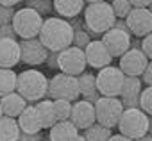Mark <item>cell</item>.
I'll return each instance as SVG.
<instances>
[{
    "label": "cell",
    "mask_w": 152,
    "mask_h": 141,
    "mask_svg": "<svg viewBox=\"0 0 152 141\" xmlns=\"http://www.w3.org/2000/svg\"><path fill=\"white\" fill-rule=\"evenodd\" d=\"M38 38L48 52H61L72 47L73 29L68 20H63L59 16H48L47 20H43V27Z\"/></svg>",
    "instance_id": "obj_1"
},
{
    "label": "cell",
    "mask_w": 152,
    "mask_h": 141,
    "mask_svg": "<svg viewBox=\"0 0 152 141\" xmlns=\"http://www.w3.org/2000/svg\"><path fill=\"white\" fill-rule=\"evenodd\" d=\"M16 93L22 95L25 98V102L29 104H36L39 100H43L48 95V79L43 72L36 68H29L23 70L22 73H18V81H16Z\"/></svg>",
    "instance_id": "obj_2"
},
{
    "label": "cell",
    "mask_w": 152,
    "mask_h": 141,
    "mask_svg": "<svg viewBox=\"0 0 152 141\" xmlns=\"http://www.w3.org/2000/svg\"><path fill=\"white\" fill-rule=\"evenodd\" d=\"M84 16V25L90 34L93 36H102L109 29H113L116 16L111 9L109 2H99V4H88L83 11Z\"/></svg>",
    "instance_id": "obj_3"
},
{
    "label": "cell",
    "mask_w": 152,
    "mask_h": 141,
    "mask_svg": "<svg viewBox=\"0 0 152 141\" xmlns=\"http://www.w3.org/2000/svg\"><path fill=\"white\" fill-rule=\"evenodd\" d=\"M116 129L120 130L118 134L136 141V139L143 137L145 134H148V114L143 113L140 107L124 109Z\"/></svg>",
    "instance_id": "obj_4"
},
{
    "label": "cell",
    "mask_w": 152,
    "mask_h": 141,
    "mask_svg": "<svg viewBox=\"0 0 152 141\" xmlns=\"http://www.w3.org/2000/svg\"><path fill=\"white\" fill-rule=\"evenodd\" d=\"M11 25H13V29H15L18 38L32 39V38L39 36V31L43 27V16H39L31 7H22V9L15 11Z\"/></svg>",
    "instance_id": "obj_5"
},
{
    "label": "cell",
    "mask_w": 152,
    "mask_h": 141,
    "mask_svg": "<svg viewBox=\"0 0 152 141\" xmlns=\"http://www.w3.org/2000/svg\"><path fill=\"white\" fill-rule=\"evenodd\" d=\"M48 97L54 100H68L75 102L79 100V82L77 77H72L66 73H56L52 79H48Z\"/></svg>",
    "instance_id": "obj_6"
},
{
    "label": "cell",
    "mask_w": 152,
    "mask_h": 141,
    "mask_svg": "<svg viewBox=\"0 0 152 141\" xmlns=\"http://www.w3.org/2000/svg\"><path fill=\"white\" fill-rule=\"evenodd\" d=\"M95 118H97V123L107 127V129H113L118 125L120 121V116L124 113V104L120 98H115V97H100L95 104Z\"/></svg>",
    "instance_id": "obj_7"
},
{
    "label": "cell",
    "mask_w": 152,
    "mask_h": 141,
    "mask_svg": "<svg viewBox=\"0 0 152 141\" xmlns=\"http://www.w3.org/2000/svg\"><path fill=\"white\" fill-rule=\"evenodd\" d=\"M124 79L125 75L122 73V70L118 66H106L102 70H99L97 73V89L100 93V97H120L122 86H124Z\"/></svg>",
    "instance_id": "obj_8"
},
{
    "label": "cell",
    "mask_w": 152,
    "mask_h": 141,
    "mask_svg": "<svg viewBox=\"0 0 152 141\" xmlns=\"http://www.w3.org/2000/svg\"><path fill=\"white\" fill-rule=\"evenodd\" d=\"M86 55L84 50L77 47H68L61 52H57V70L61 73L79 77L83 72H86Z\"/></svg>",
    "instance_id": "obj_9"
},
{
    "label": "cell",
    "mask_w": 152,
    "mask_h": 141,
    "mask_svg": "<svg viewBox=\"0 0 152 141\" xmlns=\"http://www.w3.org/2000/svg\"><path fill=\"white\" fill-rule=\"evenodd\" d=\"M147 64H148V57L141 52V47H131L120 57L118 68L122 70V73L125 77H140L141 79Z\"/></svg>",
    "instance_id": "obj_10"
},
{
    "label": "cell",
    "mask_w": 152,
    "mask_h": 141,
    "mask_svg": "<svg viewBox=\"0 0 152 141\" xmlns=\"http://www.w3.org/2000/svg\"><path fill=\"white\" fill-rule=\"evenodd\" d=\"M48 54L50 52L45 48V45L39 41V38L22 39L20 41V63H23V64H27L31 68L45 64Z\"/></svg>",
    "instance_id": "obj_11"
},
{
    "label": "cell",
    "mask_w": 152,
    "mask_h": 141,
    "mask_svg": "<svg viewBox=\"0 0 152 141\" xmlns=\"http://www.w3.org/2000/svg\"><path fill=\"white\" fill-rule=\"evenodd\" d=\"M125 23L129 27L131 36L145 38L152 32V15L147 7H132L129 16L125 18Z\"/></svg>",
    "instance_id": "obj_12"
},
{
    "label": "cell",
    "mask_w": 152,
    "mask_h": 141,
    "mask_svg": "<svg viewBox=\"0 0 152 141\" xmlns=\"http://www.w3.org/2000/svg\"><path fill=\"white\" fill-rule=\"evenodd\" d=\"M100 41L104 43V47L107 48L111 57H122L131 48L132 36L129 32H124V31H118V29H109L106 34H102Z\"/></svg>",
    "instance_id": "obj_13"
},
{
    "label": "cell",
    "mask_w": 152,
    "mask_h": 141,
    "mask_svg": "<svg viewBox=\"0 0 152 141\" xmlns=\"http://www.w3.org/2000/svg\"><path fill=\"white\" fill-rule=\"evenodd\" d=\"M70 121L77 127L79 130H86L88 127H91L93 123H97V118H95V105H93L91 102L83 100V98L75 100V102L72 104Z\"/></svg>",
    "instance_id": "obj_14"
},
{
    "label": "cell",
    "mask_w": 152,
    "mask_h": 141,
    "mask_svg": "<svg viewBox=\"0 0 152 141\" xmlns=\"http://www.w3.org/2000/svg\"><path fill=\"white\" fill-rule=\"evenodd\" d=\"M84 55H86V64L93 70H102L109 66L113 61L111 54L107 52V48L100 39H91L90 45L84 48Z\"/></svg>",
    "instance_id": "obj_15"
},
{
    "label": "cell",
    "mask_w": 152,
    "mask_h": 141,
    "mask_svg": "<svg viewBox=\"0 0 152 141\" xmlns=\"http://www.w3.org/2000/svg\"><path fill=\"white\" fill-rule=\"evenodd\" d=\"M143 89V82L140 77H125L124 79V86L120 91V100L124 104V109H131V107H140V95Z\"/></svg>",
    "instance_id": "obj_16"
},
{
    "label": "cell",
    "mask_w": 152,
    "mask_h": 141,
    "mask_svg": "<svg viewBox=\"0 0 152 141\" xmlns=\"http://www.w3.org/2000/svg\"><path fill=\"white\" fill-rule=\"evenodd\" d=\"M20 63V41L0 38V68H13Z\"/></svg>",
    "instance_id": "obj_17"
},
{
    "label": "cell",
    "mask_w": 152,
    "mask_h": 141,
    "mask_svg": "<svg viewBox=\"0 0 152 141\" xmlns=\"http://www.w3.org/2000/svg\"><path fill=\"white\" fill-rule=\"evenodd\" d=\"M18 121V127L23 134H39L43 125H41V120L38 116V111L34 105H27L23 109V113L16 118Z\"/></svg>",
    "instance_id": "obj_18"
},
{
    "label": "cell",
    "mask_w": 152,
    "mask_h": 141,
    "mask_svg": "<svg viewBox=\"0 0 152 141\" xmlns=\"http://www.w3.org/2000/svg\"><path fill=\"white\" fill-rule=\"evenodd\" d=\"M77 82H79V93H81L83 100L95 104V102L100 98V93H99V89H97V75H95V73H91V72H83V73L77 77Z\"/></svg>",
    "instance_id": "obj_19"
},
{
    "label": "cell",
    "mask_w": 152,
    "mask_h": 141,
    "mask_svg": "<svg viewBox=\"0 0 152 141\" xmlns=\"http://www.w3.org/2000/svg\"><path fill=\"white\" fill-rule=\"evenodd\" d=\"M54 11L63 20H73L84 11V0H52Z\"/></svg>",
    "instance_id": "obj_20"
},
{
    "label": "cell",
    "mask_w": 152,
    "mask_h": 141,
    "mask_svg": "<svg viewBox=\"0 0 152 141\" xmlns=\"http://www.w3.org/2000/svg\"><path fill=\"white\" fill-rule=\"evenodd\" d=\"M0 107H2V113L4 116H9V118H18L23 109L27 107V102L22 95H18L16 91L6 95V97H0Z\"/></svg>",
    "instance_id": "obj_21"
},
{
    "label": "cell",
    "mask_w": 152,
    "mask_h": 141,
    "mask_svg": "<svg viewBox=\"0 0 152 141\" xmlns=\"http://www.w3.org/2000/svg\"><path fill=\"white\" fill-rule=\"evenodd\" d=\"M77 134H79V129L70 120L56 121L54 127L48 129V141H72Z\"/></svg>",
    "instance_id": "obj_22"
},
{
    "label": "cell",
    "mask_w": 152,
    "mask_h": 141,
    "mask_svg": "<svg viewBox=\"0 0 152 141\" xmlns=\"http://www.w3.org/2000/svg\"><path fill=\"white\" fill-rule=\"evenodd\" d=\"M22 130L18 127L16 118L2 116L0 118V141H18Z\"/></svg>",
    "instance_id": "obj_23"
},
{
    "label": "cell",
    "mask_w": 152,
    "mask_h": 141,
    "mask_svg": "<svg viewBox=\"0 0 152 141\" xmlns=\"http://www.w3.org/2000/svg\"><path fill=\"white\" fill-rule=\"evenodd\" d=\"M34 107H36V111H38V116H39V120H41L43 129L54 127V123H56L57 120H56V114H54V104H52V100L43 98V100L36 102Z\"/></svg>",
    "instance_id": "obj_24"
},
{
    "label": "cell",
    "mask_w": 152,
    "mask_h": 141,
    "mask_svg": "<svg viewBox=\"0 0 152 141\" xmlns=\"http://www.w3.org/2000/svg\"><path fill=\"white\" fill-rule=\"evenodd\" d=\"M18 73L13 68H0V97H6L16 91Z\"/></svg>",
    "instance_id": "obj_25"
},
{
    "label": "cell",
    "mask_w": 152,
    "mask_h": 141,
    "mask_svg": "<svg viewBox=\"0 0 152 141\" xmlns=\"http://www.w3.org/2000/svg\"><path fill=\"white\" fill-rule=\"evenodd\" d=\"M83 136L86 141H107L113 134H111V129H107L100 123H93L91 127L83 130Z\"/></svg>",
    "instance_id": "obj_26"
},
{
    "label": "cell",
    "mask_w": 152,
    "mask_h": 141,
    "mask_svg": "<svg viewBox=\"0 0 152 141\" xmlns=\"http://www.w3.org/2000/svg\"><path fill=\"white\" fill-rule=\"evenodd\" d=\"M52 104H54V114H56V120L57 121L70 120L72 102H68V100H52Z\"/></svg>",
    "instance_id": "obj_27"
},
{
    "label": "cell",
    "mask_w": 152,
    "mask_h": 141,
    "mask_svg": "<svg viewBox=\"0 0 152 141\" xmlns=\"http://www.w3.org/2000/svg\"><path fill=\"white\" fill-rule=\"evenodd\" d=\"M25 7L34 9L39 16L50 15V13L54 11V4H52V0H27V2H25Z\"/></svg>",
    "instance_id": "obj_28"
},
{
    "label": "cell",
    "mask_w": 152,
    "mask_h": 141,
    "mask_svg": "<svg viewBox=\"0 0 152 141\" xmlns=\"http://www.w3.org/2000/svg\"><path fill=\"white\" fill-rule=\"evenodd\" d=\"M91 41V34L88 32L86 25L83 29H73V41H72V47H77L81 50H84Z\"/></svg>",
    "instance_id": "obj_29"
},
{
    "label": "cell",
    "mask_w": 152,
    "mask_h": 141,
    "mask_svg": "<svg viewBox=\"0 0 152 141\" xmlns=\"http://www.w3.org/2000/svg\"><path fill=\"white\" fill-rule=\"evenodd\" d=\"M111 9L118 20H125L131 13L132 6L129 4V0H111Z\"/></svg>",
    "instance_id": "obj_30"
},
{
    "label": "cell",
    "mask_w": 152,
    "mask_h": 141,
    "mask_svg": "<svg viewBox=\"0 0 152 141\" xmlns=\"http://www.w3.org/2000/svg\"><path fill=\"white\" fill-rule=\"evenodd\" d=\"M140 109L143 113H147L148 116H152V86H147L141 89L140 95Z\"/></svg>",
    "instance_id": "obj_31"
},
{
    "label": "cell",
    "mask_w": 152,
    "mask_h": 141,
    "mask_svg": "<svg viewBox=\"0 0 152 141\" xmlns=\"http://www.w3.org/2000/svg\"><path fill=\"white\" fill-rule=\"evenodd\" d=\"M13 16H15V11H13V7L0 6V27L11 25V23H13Z\"/></svg>",
    "instance_id": "obj_32"
},
{
    "label": "cell",
    "mask_w": 152,
    "mask_h": 141,
    "mask_svg": "<svg viewBox=\"0 0 152 141\" xmlns=\"http://www.w3.org/2000/svg\"><path fill=\"white\" fill-rule=\"evenodd\" d=\"M141 52L148 57V61H152V32L141 38Z\"/></svg>",
    "instance_id": "obj_33"
},
{
    "label": "cell",
    "mask_w": 152,
    "mask_h": 141,
    "mask_svg": "<svg viewBox=\"0 0 152 141\" xmlns=\"http://www.w3.org/2000/svg\"><path fill=\"white\" fill-rule=\"evenodd\" d=\"M0 38H7V39H18L13 25H6V27H0Z\"/></svg>",
    "instance_id": "obj_34"
},
{
    "label": "cell",
    "mask_w": 152,
    "mask_h": 141,
    "mask_svg": "<svg viewBox=\"0 0 152 141\" xmlns=\"http://www.w3.org/2000/svg\"><path fill=\"white\" fill-rule=\"evenodd\" d=\"M141 82L147 84V86H152V61H148V64L145 68V72L141 75Z\"/></svg>",
    "instance_id": "obj_35"
},
{
    "label": "cell",
    "mask_w": 152,
    "mask_h": 141,
    "mask_svg": "<svg viewBox=\"0 0 152 141\" xmlns=\"http://www.w3.org/2000/svg\"><path fill=\"white\" fill-rule=\"evenodd\" d=\"M47 64H48L52 70H57V52H50V54H48Z\"/></svg>",
    "instance_id": "obj_36"
},
{
    "label": "cell",
    "mask_w": 152,
    "mask_h": 141,
    "mask_svg": "<svg viewBox=\"0 0 152 141\" xmlns=\"http://www.w3.org/2000/svg\"><path fill=\"white\" fill-rule=\"evenodd\" d=\"M18 141H41V136L39 134H20Z\"/></svg>",
    "instance_id": "obj_37"
},
{
    "label": "cell",
    "mask_w": 152,
    "mask_h": 141,
    "mask_svg": "<svg viewBox=\"0 0 152 141\" xmlns=\"http://www.w3.org/2000/svg\"><path fill=\"white\" fill-rule=\"evenodd\" d=\"M129 4L132 7H148L152 4V0H129Z\"/></svg>",
    "instance_id": "obj_38"
},
{
    "label": "cell",
    "mask_w": 152,
    "mask_h": 141,
    "mask_svg": "<svg viewBox=\"0 0 152 141\" xmlns=\"http://www.w3.org/2000/svg\"><path fill=\"white\" fill-rule=\"evenodd\" d=\"M113 29H118V31H124V32H129V27H127V23H125V20H118L116 18V22H115V25H113ZM131 34V32H129Z\"/></svg>",
    "instance_id": "obj_39"
},
{
    "label": "cell",
    "mask_w": 152,
    "mask_h": 141,
    "mask_svg": "<svg viewBox=\"0 0 152 141\" xmlns=\"http://www.w3.org/2000/svg\"><path fill=\"white\" fill-rule=\"evenodd\" d=\"M23 2V0H0V6H6V7H15L16 4Z\"/></svg>",
    "instance_id": "obj_40"
},
{
    "label": "cell",
    "mask_w": 152,
    "mask_h": 141,
    "mask_svg": "<svg viewBox=\"0 0 152 141\" xmlns=\"http://www.w3.org/2000/svg\"><path fill=\"white\" fill-rule=\"evenodd\" d=\"M107 141H134V139H131V137H125V136H122V134H113Z\"/></svg>",
    "instance_id": "obj_41"
},
{
    "label": "cell",
    "mask_w": 152,
    "mask_h": 141,
    "mask_svg": "<svg viewBox=\"0 0 152 141\" xmlns=\"http://www.w3.org/2000/svg\"><path fill=\"white\" fill-rule=\"evenodd\" d=\"M136 141H152V136H150V134H145L143 137H140V139H136Z\"/></svg>",
    "instance_id": "obj_42"
},
{
    "label": "cell",
    "mask_w": 152,
    "mask_h": 141,
    "mask_svg": "<svg viewBox=\"0 0 152 141\" xmlns=\"http://www.w3.org/2000/svg\"><path fill=\"white\" fill-rule=\"evenodd\" d=\"M72 141H86V139H84V136H83V134H81V132H79V134H77V136H75V137H73V139H72Z\"/></svg>",
    "instance_id": "obj_43"
},
{
    "label": "cell",
    "mask_w": 152,
    "mask_h": 141,
    "mask_svg": "<svg viewBox=\"0 0 152 141\" xmlns=\"http://www.w3.org/2000/svg\"><path fill=\"white\" fill-rule=\"evenodd\" d=\"M148 134L152 136V116H148Z\"/></svg>",
    "instance_id": "obj_44"
},
{
    "label": "cell",
    "mask_w": 152,
    "mask_h": 141,
    "mask_svg": "<svg viewBox=\"0 0 152 141\" xmlns=\"http://www.w3.org/2000/svg\"><path fill=\"white\" fill-rule=\"evenodd\" d=\"M88 4H99V2H106V0H84Z\"/></svg>",
    "instance_id": "obj_45"
},
{
    "label": "cell",
    "mask_w": 152,
    "mask_h": 141,
    "mask_svg": "<svg viewBox=\"0 0 152 141\" xmlns=\"http://www.w3.org/2000/svg\"><path fill=\"white\" fill-rule=\"evenodd\" d=\"M147 9H148V11H150V15H152V4H150V6H148Z\"/></svg>",
    "instance_id": "obj_46"
},
{
    "label": "cell",
    "mask_w": 152,
    "mask_h": 141,
    "mask_svg": "<svg viewBox=\"0 0 152 141\" xmlns=\"http://www.w3.org/2000/svg\"><path fill=\"white\" fill-rule=\"evenodd\" d=\"M4 116V113H2V107H0V118H2Z\"/></svg>",
    "instance_id": "obj_47"
},
{
    "label": "cell",
    "mask_w": 152,
    "mask_h": 141,
    "mask_svg": "<svg viewBox=\"0 0 152 141\" xmlns=\"http://www.w3.org/2000/svg\"><path fill=\"white\" fill-rule=\"evenodd\" d=\"M41 141H48V139H41Z\"/></svg>",
    "instance_id": "obj_48"
},
{
    "label": "cell",
    "mask_w": 152,
    "mask_h": 141,
    "mask_svg": "<svg viewBox=\"0 0 152 141\" xmlns=\"http://www.w3.org/2000/svg\"><path fill=\"white\" fill-rule=\"evenodd\" d=\"M23 2H27V0H23Z\"/></svg>",
    "instance_id": "obj_49"
}]
</instances>
